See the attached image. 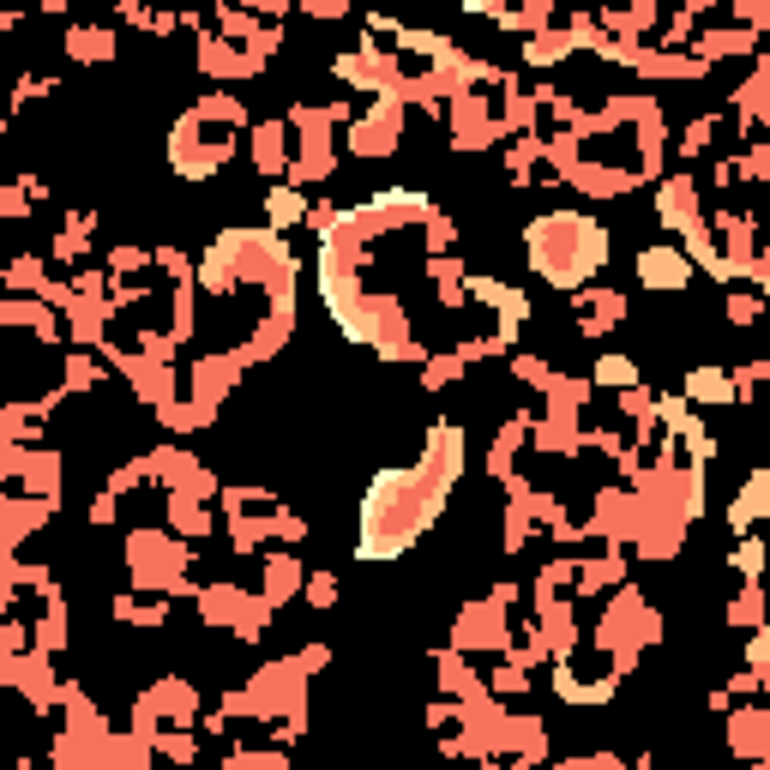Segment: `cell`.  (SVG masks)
Segmentation results:
<instances>
[{
    "label": "cell",
    "instance_id": "cell-1",
    "mask_svg": "<svg viewBox=\"0 0 770 770\" xmlns=\"http://www.w3.org/2000/svg\"><path fill=\"white\" fill-rule=\"evenodd\" d=\"M452 476H458V433L440 428V458H421L416 470H392V476H380L367 487L362 499V560H397L409 542L421 536V524L433 518V512L446 506V494H452Z\"/></svg>",
    "mask_w": 770,
    "mask_h": 770
},
{
    "label": "cell",
    "instance_id": "cell-2",
    "mask_svg": "<svg viewBox=\"0 0 770 770\" xmlns=\"http://www.w3.org/2000/svg\"><path fill=\"white\" fill-rule=\"evenodd\" d=\"M530 260H536V272L554 277V284H584V277L608 260V241H602V229L590 223V217H542V223L530 229Z\"/></svg>",
    "mask_w": 770,
    "mask_h": 770
},
{
    "label": "cell",
    "instance_id": "cell-3",
    "mask_svg": "<svg viewBox=\"0 0 770 770\" xmlns=\"http://www.w3.org/2000/svg\"><path fill=\"white\" fill-rule=\"evenodd\" d=\"M638 277H645L650 289H680L686 284V260H680L674 248H650L645 260H638Z\"/></svg>",
    "mask_w": 770,
    "mask_h": 770
},
{
    "label": "cell",
    "instance_id": "cell-4",
    "mask_svg": "<svg viewBox=\"0 0 770 770\" xmlns=\"http://www.w3.org/2000/svg\"><path fill=\"white\" fill-rule=\"evenodd\" d=\"M692 397L716 404V397H728V380H723V374H711V367H698V374H692Z\"/></svg>",
    "mask_w": 770,
    "mask_h": 770
},
{
    "label": "cell",
    "instance_id": "cell-5",
    "mask_svg": "<svg viewBox=\"0 0 770 770\" xmlns=\"http://www.w3.org/2000/svg\"><path fill=\"white\" fill-rule=\"evenodd\" d=\"M596 374H602V380H608V385H620V380H626V385H632V362H602V367H596Z\"/></svg>",
    "mask_w": 770,
    "mask_h": 770
},
{
    "label": "cell",
    "instance_id": "cell-6",
    "mask_svg": "<svg viewBox=\"0 0 770 770\" xmlns=\"http://www.w3.org/2000/svg\"><path fill=\"white\" fill-rule=\"evenodd\" d=\"M752 669H770V632L759 638V645H752Z\"/></svg>",
    "mask_w": 770,
    "mask_h": 770
}]
</instances>
